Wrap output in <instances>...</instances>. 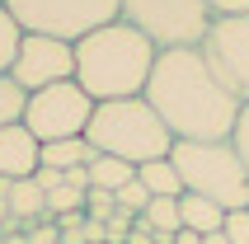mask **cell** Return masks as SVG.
Returning a JSON list of instances; mask_svg holds the SVG:
<instances>
[{"instance_id": "obj_21", "label": "cell", "mask_w": 249, "mask_h": 244, "mask_svg": "<svg viewBox=\"0 0 249 244\" xmlns=\"http://www.w3.org/2000/svg\"><path fill=\"white\" fill-rule=\"evenodd\" d=\"M221 235H226L231 244H249V207H240V211H226Z\"/></svg>"}, {"instance_id": "obj_2", "label": "cell", "mask_w": 249, "mask_h": 244, "mask_svg": "<svg viewBox=\"0 0 249 244\" xmlns=\"http://www.w3.org/2000/svg\"><path fill=\"white\" fill-rule=\"evenodd\" d=\"M155 47L146 33L127 24V19H113V24L94 28L75 42V85L94 104H108V99H137L146 94V80L155 70Z\"/></svg>"}, {"instance_id": "obj_25", "label": "cell", "mask_w": 249, "mask_h": 244, "mask_svg": "<svg viewBox=\"0 0 249 244\" xmlns=\"http://www.w3.org/2000/svg\"><path fill=\"white\" fill-rule=\"evenodd\" d=\"M33 183H38L42 192H52V188H61V183H66V174H61V169H47V164H38V174H33Z\"/></svg>"}, {"instance_id": "obj_28", "label": "cell", "mask_w": 249, "mask_h": 244, "mask_svg": "<svg viewBox=\"0 0 249 244\" xmlns=\"http://www.w3.org/2000/svg\"><path fill=\"white\" fill-rule=\"evenodd\" d=\"M202 244H231V240H226V235L216 230V235H202Z\"/></svg>"}, {"instance_id": "obj_17", "label": "cell", "mask_w": 249, "mask_h": 244, "mask_svg": "<svg viewBox=\"0 0 249 244\" xmlns=\"http://www.w3.org/2000/svg\"><path fill=\"white\" fill-rule=\"evenodd\" d=\"M24 108H28V89L14 75H0V127L24 122Z\"/></svg>"}, {"instance_id": "obj_26", "label": "cell", "mask_w": 249, "mask_h": 244, "mask_svg": "<svg viewBox=\"0 0 249 244\" xmlns=\"http://www.w3.org/2000/svg\"><path fill=\"white\" fill-rule=\"evenodd\" d=\"M169 244H202V235H193V230H179Z\"/></svg>"}, {"instance_id": "obj_23", "label": "cell", "mask_w": 249, "mask_h": 244, "mask_svg": "<svg viewBox=\"0 0 249 244\" xmlns=\"http://www.w3.org/2000/svg\"><path fill=\"white\" fill-rule=\"evenodd\" d=\"M28 244H61V230H56V221H38V226H28Z\"/></svg>"}, {"instance_id": "obj_7", "label": "cell", "mask_w": 249, "mask_h": 244, "mask_svg": "<svg viewBox=\"0 0 249 244\" xmlns=\"http://www.w3.org/2000/svg\"><path fill=\"white\" fill-rule=\"evenodd\" d=\"M89 118H94V99L85 94L75 80H61V85H47L38 94H28V108H24V127L38 136L42 146L85 136Z\"/></svg>"}, {"instance_id": "obj_8", "label": "cell", "mask_w": 249, "mask_h": 244, "mask_svg": "<svg viewBox=\"0 0 249 244\" xmlns=\"http://www.w3.org/2000/svg\"><path fill=\"white\" fill-rule=\"evenodd\" d=\"M202 61L212 66V75L240 99L249 104V14L235 19H212L207 38H202Z\"/></svg>"}, {"instance_id": "obj_5", "label": "cell", "mask_w": 249, "mask_h": 244, "mask_svg": "<svg viewBox=\"0 0 249 244\" xmlns=\"http://www.w3.org/2000/svg\"><path fill=\"white\" fill-rule=\"evenodd\" d=\"M123 19L151 38L155 52H179L202 47L216 14L207 0H123Z\"/></svg>"}, {"instance_id": "obj_16", "label": "cell", "mask_w": 249, "mask_h": 244, "mask_svg": "<svg viewBox=\"0 0 249 244\" xmlns=\"http://www.w3.org/2000/svg\"><path fill=\"white\" fill-rule=\"evenodd\" d=\"M141 226H151L160 240H174V235L183 230V216H179V197H151L146 202V211H141Z\"/></svg>"}, {"instance_id": "obj_19", "label": "cell", "mask_w": 249, "mask_h": 244, "mask_svg": "<svg viewBox=\"0 0 249 244\" xmlns=\"http://www.w3.org/2000/svg\"><path fill=\"white\" fill-rule=\"evenodd\" d=\"M85 216L99 221V226H104V221H113V216H118V197H113V192H104V188H89V192H85Z\"/></svg>"}, {"instance_id": "obj_29", "label": "cell", "mask_w": 249, "mask_h": 244, "mask_svg": "<svg viewBox=\"0 0 249 244\" xmlns=\"http://www.w3.org/2000/svg\"><path fill=\"white\" fill-rule=\"evenodd\" d=\"M0 244H5V230H0Z\"/></svg>"}, {"instance_id": "obj_12", "label": "cell", "mask_w": 249, "mask_h": 244, "mask_svg": "<svg viewBox=\"0 0 249 244\" xmlns=\"http://www.w3.org/2000/svg\"><path fill=\"white\" fill-rule=\"evenodd\" d=\"M179 216H183V230L216 235L226 226V207H216L212 197H197V192H183V197H179Z\"/></svg>"}, {"instance_id": "obj_15", "label": "cell", "mask_w": 249, "mask_h": 244, "mask_svg": "<svg viewBox=\"0 0 249 244\" xmlns=\"http://www.w3.org/2000/svg\"><path fill=\"white\" fill-rule=\"evenodd\" d=\"M89 188H104V192H118V188H127L132 178H137V164H127V160H118V155H94L89 160Z\"/></svg>"}, {"instance_id": "obj_10", "label": "cell", "mask_w": 249, "mask_h": 244, "mask_svg": "<svg viewBox=\"0 0 249 244\" xmlns=\"http://www.w3.org/2000/svg\"><path fill=\"white\" fill-rule=\"evenodd\" d=\"M42 164V141L28 132L24 122L14 127H0V183H19V178H33Z\"/></svg>"}, {"instance_id": "obj_6", "label": "cell", "mask_w": 249, "mask_h": 244, "mask_svg": "<svg viewBox=\"0 0 249 244\" xmlns=\"http://www.w3.org/2000/svg\"><path fill=\"white\" fill-rule=\"evenodd\" d=\"M5 10L19 19L24 33L80 42L85 33L123 19V0H5Z\"/></svg>"}, {"instance_id": "obj_3", "label": "cell", "mask_w": 249, "mask_h": 244, "mask_svg": "<svg viewBox=\"0 0 249 244\" xmlns=\"http://www.w3.org/2000/svg\"><path fill=\"white\" fill-rule=\"evenodd\" d=\"M85 141L99 155H118L127 164H151V160H165L169 150H174V136L160 122V113L146 104V94L94 104V118H89Z\"/></svg>"}, {"instance_id": "obj_11", "label": "cell", "mask_w": 249, "mask_h": 244, "mask_svg": "<svg viewBox=\"0 0 249 244\" xmlns=\"http://www.w3.org/2000/svg\"><path fill=\"white\" fill-rule=\"evenodd\" d=\"M10 216H14V226H19V230L38 226V221H52V216H47V192H42L33 178L10 183Z\"/></svg>"}, {"instance_id": "obj_9", "label": "cell", "mask_w": 249, "mask_h": 244, "mask_svg": "<svg viewBox=\"0 0 249 244\" xmlns=\"http://www.w3.org/2000/svg\"><path fill=\"white\" fill-rule=\"evenodd\" d=\"M10 75L24 85L28 94H38L47 85H61V80H75V42L47 38V33H24Z\"/></svg>"}, {"instance_id": "obj_27", "label": "cell", "mask_w": 249, "mask_h": 244, "mask_svg": "<svg viewBox=\"0 0 249 244\" xmlns=\"http://www.w3.org/2000/svg\"><path fill=\"white\" fill-rule=\"evenodd\" d=\"M5 244H28V235L24 230H5Z\"/></svg>"}, {"instance_id": "obj_14", "label": "cell", "mask_w": 249, "mask_h": 244, "mask_svg": "<svg viewBox=\"0 0 249 244\" xmlns=\"http://www.w3.org/2000/svg\"><path fill=\"white\" fill-rule=\"evenodd\" d=\"M137 183L151 197H183V178H179V169H174V160H151V164H137Z\"/></svg>"}, {"instance_id": "obj_24", "label": "cell", "mask_w": 249, "mask_h": 244, "mask_svg": "<svg viewBox=\"0 0 249 244\" xmlns=\"http://www.w3.org/2000/svg\"><path fill=\"white\" fill-rule=\"evenodd\" d=\"M216 19H235V14H249V0H207Z\"/></svg>"}, {"instance_id": "obj_4", "label": "cell", "mask_w": 249, "mask_h": 244, "mask_svg": "<svg viewBox=\"0 0 249 244\" xmlns=\"http://www.w3.org/2000/svg\"><path fill=\"white\" fill-rule=\"evenodd\" d=\"M169 160L183 178V192L212 197L226 211L249 207V174L231 141H174Z\"/></svg>"}, {"instance_id": "obj_13", "label": "cell", "mask_w": 249, "mask_h": 244, "mask_svg": "<svg viewBox=\"0 0 249 244\" xmlns=\"http://www.w3.org/2000/svg\"><path fill=\"white\" fill-rule=\"evenodd\" d=\"M99 150L85 141V136H71V141H52V146H42V164L47 169H61V174H71V169H89V160H94Z\"/></svg>"}, {"instance_id": "obj_18", "label": "cell", "mask_w": 249, "mask_h": 244, "mask_svg": "<svg viewBox=\"0 0 249 244\" xmlns=\"http://www.w3.org/2000/svg\"><path fill=\"white\" fill-rule=\"evenodd\" d=\"M19 42H24V28L5 5H0V75H10L14 56H19Z\"/></svg>"}, {"instance_id": "obj_30", "label": "cell", "mask_w": 249, "mask_h": 244, "mask_svg": "<svg viewBox=\"0 0 249 244\" xmlns=\"http://www.w3.org/2000/svg\"><path fill=\"white\" fill-rule=\"evenodd\" d=\"M0 5H5V0H0Z\"/></svg>"}, {"instance_id": "obj_22", "label": "cell", "mask_w": 249, "mask_h": 244, "mask_svg": "<svg viewBox=\"0 0 249 244\" xmlns=\"http://www.w3.org/2000/svg\"><path fill=\"white\" fill-rule=\"evenodd\" d=\"M231 146H235L240 164H245V174H249V104L240 108V118H235V132H231Z\"/></svg>"}, {"instance_id": "obj_1", "label": "cell", "mask_w": 249, "mask_h": 244, "mask_svg": "<svg viewBox=\"0 0 249 244\" xmlns=\"http://www.w3.org/2000/svg\"><path fill=\"white\" fill-rule=\"evenodd\" d=\"M146 104L160 113L174 141H231L240 118V104L226 89L212 66L202 61L197 47H179V52H160L155 70L146 80Z\"/></svg>"}, {"instance_id": "obj_20", "label": "cell", "mask_w": 249, "mask_h": 244, "mask_svg": "<svg viewBox=\"0 0 249 244\" xmlns=\"http://www.w3.org/2000/svg\"><path fill=\"white\" fill-rule=\"evenodd\" d=\"M113 197H118V211H127V216H141V211H146V202H151V192L141 188L137 178H132L127 188H118Z\"/></svg>"}]
</instances>
